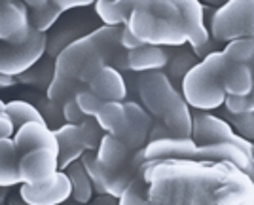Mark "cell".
<instances>
[{
  "label": "cell",
  "instance_id": "cell-1",
  "mask_svg": "<svg viewBox=\"0 0 254 205\" xmlns=\"http://www.w3.org/2000/svg\"><path fill=\"white\" fill-rule=\"evenodd\" d=\"M120 27H108L91 33L66 46L55 61V74L48 95L50 101L63 105L80 91L82 84L93 80V76L108 65V55L114 54V42H120Z\"/></svg>",
  "mask_w": 254,
  "mask_h": 205
},
{
  "label": "cell",
  "instance_id": "cell-2",
  "mask_svg": "<svg viewBox=\"0 0 254 205\" xmlns=\"http://www.w3.org/2000/svg\"><path fill=\"white\" fill-rule=\"evenodd\" d=\"M122 23L142 44L182 48L188 44L184 19L175 0H114Z\"/></svg>",
  "mask_w": 254,
  "mask_h": 205
},
{
  "label": "cell",
  "instance_id": "cell-3",
  "mask_svg": "<svg viewBox=\"0 0 254 205\" xmlns=\"http://www.w3.org/2000/svg\"><path fill=\"white\" fill-rule=\"evenodd\" d=\"M138 95L150 114L163 122L173 137H191V110L161 72H140Z\"/></svg>",
  "mask_w": 254,
  "mask_h": 205
},
{
  "label": "cell",
  "instance_id": "cell-4",
  "mask_svg": "<svg viewBox=\"0 0 254 205\" xmlns=\"http://www.w3.org/2000/svg\"><path fill=\"white\" fill-rule=\"evenodd\" d=\"M146 162L186 160V162H230L243 173H251L253 158L235 144H197L191 137H169L150 140L142 148Z\"/></svg>",
  "mask_w": 254,
  "mask_h": 205
},
{
  "label": "cell",
  "instance_id": "cell-5",
  "mask_svg": "<svg viewBox=\"0 0 254 205\" xmlns=\"http://www.w3.org/2000/svg\"><path fill=\"white\" fill-rule=\"evenodd\" d=\"M230 65L222 50L203 57L201 63L193 65L182 78V97L193 110L209 112L224 105L222 72Z\"/></svg>",
  "mask_w": 254,
  "mask_h": 205
},
{
  "label": "cell",
  "instance_id": "cell-6",
  "mask_svg": "<svg viewBox=\"0 0 254 205\" xmlns=\"http://www.w3.org/2000/svg\"><path fill=\"white\" fill-rule=\"evenodd\" d=\"M211 36L216 42H232L254 36V0H228L211 19Z\"/></svg>",
  "mask_w": 254,
  "mask_h": 205
},
{
  "label": "cell",
  "instance_id": "cell-7",
  "mask_svg": "<svg viewBox=\"0 0 254 205\" xmlns=\"http://www.w3.org/2000/svg\"><path fill=\"white\" fill-rule=\"evenodd\" d=\"M48 50V36L32 29L31 36L23 42L0 40V72L8 76H21L36 65Z\"/></svg>",
  "mask_w": 254,
  "mask_h": 205
},
{
  "label": "cell",
  "instance_id": "cell-8",
  "mask_svg": "<svg viewBox=\"0 0 254 205\" xmlns=\"http://www.w3.org/2000/svg\"><path fill=\"white\" fill-rule=\"evenodd\" d=\"M191 139L197 144H220V142L235 144L247 152L251 158H254V144L251 140L237 135L232 126L222 118L212 116L203 110L191 112Z\"/></svg>",
  "mask_w": 254,
  "mask_h": 205
},
{
  "label": "cell",
  "instance_id": "cell-9",
  "mask_svg": "<svg viewBox=\"0 0 254 205\" xmlns=\"http://www.w3.org/2000/svg\"><path fill=\"white\" fill-rule=\"evenodd\" d=\"M59 173L57 152L48 148H36L23 154L19 160V183L29 186L50 184Z\"/></svg>",
  "mask_w": 254,
  "mask_h": 205
},
{
  "label": "cell",
  "instance_id": "cell-10",
  "mask_svg": "<svg viewBox=\"0 0 254 205\" xmlns=\"http://www.w3.org/2000/svg\"><path fill=\"white\" fill-rule=\"evenodd\" d=\"M31 33L29 8L21 0H0V40L23 42Z\"/></svg>",
  "mask_w": 254,
  "mask_h": 205
},
{
  "label": "cell",
  "instance_id": "cell-11",
  "mask_svg": "<svg viewBox=\"0 0 254 205\" xmlns=\"http://www.w3.org/2000/svg\"><path fill=\"white\" fill-rule=\"evenodd\" d=\"M124 107H126V126L118 137L133 152L142 150L152 133V118L148 110L135 101H127L124 103Z\"/></svg>",
  "mask_w": 254,
  "mask_h": 205
},
{
  "label": "cell",
  "instance_id": "cell-12",
  "mask_svg": "<svg viewBox=\"0 0 254 205\" xmlns=\"http://www.w3.org/2000/svg\"><path fill=\"white\" fill-rule=\"evenodd\" d=\"M19 196L29 205H61L72 196V186L66 173L59 171L50 184H44V186L21 184Z\"/></svg>",
  "mask_w": 254,
  "mask_h": 205
},
{
  "label": "cell",
  "instance_id": "cell-13",
  "mask_svg": "<svg viewBox=\"0 0 254 205\" xmlns=\"http://www.w3.org/2000/svg\"><path fill=\"white\" fill-rule=\"evenodd\" d=\"M13 144L19 152V156L36 148H48V150L59 152L55 131L42 122H29L21 126L13 135Z\"/></svg>",
  "mask_w": 254,
  "mask_h": 205
},
{
  "label": "cell",
  "instance_id": "cell-14",
  "mask_svg": "<svg viewBox=\"0 0 254 205\" xmlns=\"http://www.w3.org/2000/svg\"><path fill=\"white\" fill-rule=\"evenodd\" d=\"M179 6L182 19H184V27H186V34H188V46L191 50L201 48L203 44L211 40V33L205 27V11L199 0H175Z\"/></svg>",
  "mask_w": 254,
  "mask_h": 205
},
{
  "label": "cell",
  "instance_id": "cell-15",
  "mask_svg": "<svg viewBox=\"0 0 254 205\" xmlns=\"http://www.w3.org/2000/svg\"><path fill=\"white\" fill-rule=\"evenodd\" d=\"M87 87L103 101H120V103H124L127 97V84L116 67H103L93 76V80L89 82Z\"/></svg>",
  "mask_w": 254,
  "mask_h": 205
},
{
  "label": "cell",
  "instance_id": "cell-16",
  "mask_svg": "<svg viewBox=\"0 0 254 205\" xmlns=\"http://www.w3.org/2000/svg\"><path fill=\"white\" fill-rule=\"evenodd\" d=\"M53 131H55L57 144H59V152H57L59 171H64L70 163H74L76 160H80L84 156L85 146L80 137V130L74 124H64Z\"/></svg>",
  "mask_w": 254,
  "mask_h": 205
},
{
  "label": "cell",
  "instance_id": "cell-17",
  "mask_svg": "<svg viewBox=\"0 0 254 205\" xmlns=\"http://www.w3.org/2000/svg\"><path fill=\"white\" fill-rule=\"evenodd\" d=\"M169 63V55L161 46L142 44L140 48L127 52V68L133 72H150L159 70Z\"/></svg>",
  "mask_w": 254,
  "mask_h": 205
},
{
  "label": "cell",
  "instance_id": "cell-18",
  "mask_svg": "<svg viewBox=\"0 0 254 205\" xmlns=\"http://www.w3.org/2000/svg\"><path fill=\"white\" fill-rule=\"evenodd\" d=\"M133 154L135 152L131 150L120 137L105 133V137H103L99 148H97V162L101 163L105 169L112 171V169H120L122 165H126Z\"/></svg>",
  "mask_w": 254,
  "mask_h": 205
},
{
  "label": "cell",
  "instance_id": "cell-19",
  "mask_svg": "<svg viewBox=\"0 0 254 205\" xmlns=\"http://www.w3.org/2000/svg\"><path fill=\"white\" fill-rule=\"evenodd\" d=\"M222 87L226 95H249L254 87L253 67L230 63L222 72Z\"/></svg>",
  "mask_w": 254,
  "mask_h": 205
},
{
  "label": "cell",
  "instance_id": "cell-20",
  "mask_svg": "<svg viewBox=\"0 0 254 205\" xmlns=\"http://www.w3.org/2000/svg\"><path fill=\"white\" fill-rule=\"evenodd\" d=\"M19 152L13 139H0V186L11 188L19 183Z\"/></svg>",
  "mask_w": 254,
  "mask_h": 205
},
{
  "label": "cell",
  "instance_id": "cell-21",
  "mask_svg": "<svg viewBox=\"0 0 254 205\" xmlns=\"http://www.w3.org/2000/svg\"><path fill=\"white\" fill-rule=\"evenodd\" d=\"M66 177L70 179V186H72V200L78 202V204H89L91 200H93V183H91V179H89V175L85 171L84 163L82 160H76L74 163H70L66 169Z\"/></svg>",
  "mask_w": 254,
  "mask_h": 205
},
{
  "label": "cell",
  "instance_id": "cell-22",
  "mask_svg": "<svg viewBox=\"0 0 254 205\" xmlns=\"http://www.w3.org/2000/svg\"><path fill=\"white\" fill-rule=\"evenodd\" d=\"M97 124L101 130L110 135H120L126 126V107L120 101H105L101 110L97 112Z\"/></svg>",
  "mask_w": 254,
  "mask_h": 205
},
{
  "label": "cell",
  "instance_id": "cell-23",
  "mask_svg": "<svg viewBox=\"0 0 254 205\" xmlns=\"http://www.w3.org/2000/svg\"><path fill=\"white\" fill-rule=\"evenodd\" d=\"M6 114H8L11 118V122H13L15 131L19 130L21 126H25V124H29V122H42V124H48L46 118H44V114L38 108L34 107V105H31V103H27V101H19V99L6 103Z\"/></svg>",
  "mask_w": 254,
  "mask_h": 205
},
{
  "label": "cell",
  "instance_id": "cell-24",
  "mask_svg": "<svg viewBox=\"0 0 254 205\" xmlns=\"http://www.w3.org/2000/svg\"><path fill=\"white\" fill-rule=\"evenodd\" d=\"M226 59L235 65H251L254 63V36L253 38H237L232 42H226L222 50Z\"/></svg>",
  "mask_w": 254,
  "mask_h": 205
},
{
  "label": "cell",
  "instance_id": "cell-25",
  "mask_svg": "<svg viewBox=\"0 0 254 205\" xmlns=\"http://www.w3.org/2000/svg\"><path fill=\"white\" fill-rule=\"evenodd\" d=\"M63 10L57 8L52 0L42 6V8H34V10H29V23L34 31L38 33H48L53 25L57 23V19L61 17Z\"/></svg>",
  "mask_w": 254,
  "mask_h": 205
},
{
  "label": "cell",
  "instance_id": "cell-26",
  "mask_svg": "<svg viewBox=\"0 0 254 205\" xmlns=\"http://www.w3.org/2000/svg\"><path fill=\"white\" fill-rule=\"evenodd\" d=\"M78 130H80V137H82V142H84L85 150L97 152L101 140L105 137V131L101 130V126L97 124V120L87 116V118L78 126Z\"/></svg>",
  "mask_w": 254,
  "mask_h": 205
},
{
  "label": "cell",
  "instance_id": "cell-27",
  "mask_svg": "<svg viewBox=\"0 0 254 205\" xmlns=\"http://www.w3.org/2000/svg\"><path fill=\"white\" fill-rule=\"evenodd\" d=\"M142 179H144V171L127 186L124 194L118 198V205H150L148 198L144 196V181Z\"/></svg>",
  "mask_w": 254,
  "mask_h": 205
},
{
  "label": "cell",
  "instance_id": "cell-28",
  "mask_svg": "<svg viewBox=\"0 0 254 205\" xmlns=\"http://www.w3.org/2000/svg\"><path fill=\"white\" fill-rule=\"evenodd\" d=\"M76 103H78V107H80V110L84 112L85 116H89V118H95L97 112L101 110V107H103V99H99L91 91V89H80L78 93L74 95Z\"/></svg>",
  "mask_w": 254,
  "mask_h": 205
},
{
  "label": "cell",
  "instance_id": "cell-29",
  "mask_svg": "<svg viewBox=\"0 0 254 205\" xmlns=\"http://www.w3.org/2000/svg\"><path fill=\"white\" fill-rule=\"evenodd\" d=\"M232 128L237 135H241L243 139L254 140V112H243V114H230Z\"/></svg>",
  "mask_w": 254,
  "mask_h": 205
},
{
  "label": "cell",
  "instance_id": "cell-30",
  "mask_svg": "<svg viewBox=\"0 0 254 205\" xmlns=\"http://www.w3.org/2000/svg\"><path fill=\"white\" fill-rule=\"evenodd\" d=\"M93 6H95V13L101 17V21L105 23V25H108V27H120V25H124L122 17L118 15L114 0H97Z\"/></svg>",
  "mask_w": 254,
  "mask_h": 205
},
{
  "label": "cell",
  "instance_id": "cell-31",
  "mask_svg": "<svg viewBox=\"0 0 254 205\" xmlns=\"http://www.w3.org/2000/svg\"><path fill=\"white\" fill-rule=\"evenodd\" d=\"M63 118L66 124H74V126H80L82 122H84L87 116H85L84 112L80 110L78 107V103H76V99H68L66 103H63Z\"/></svg>",
  "mask_w": 254,
  "mask_h": 205
},
{
  "label": "cell",
  "instance_id": "cell-32",
  "mask_svg": "<svg viewBox=\"0 0 254 205\" xmlns=\"http://www.w3.org/2000/svg\"><path fill=\"white\" fill-rule=\"evenodd\" d=\"M120 46L127 50V52H133V50H137L142 46V42L138 40L135 34L129 31V27L127 25H122V33H120Z\"/></svg>",
  "mask_w": 254,
  "mask_h": 205
},
{
  "label": "cell",
  "instance_id": "cell-33",
  "mask_svg": "<svg viewBox=\"0 0 254 205\" xmlns=\"http://www.w3.org/2000/svg\"><path fill=\"white\" fill-rule=\"evenodd\" d=\"M13 135H15L13 122L6 112H2L0 114V139H13Z\"/></svg>",
  "mask_w": 254,
  "mask_h": 205
},
{
  "label": "cell",
  "instance_id": "cell-34",
  "mask_svg": "<svg viewBox=\"0 0 254 205\" xmlns=\"http://www.w3.org/2000/svg\"><path fill=\"white\" fill-rule=\"evenodd\" d=\"M57 8H61L63 11L74 10V8H85L89 4H95L97 0H52Z\"/></svg>",
  "mask_w": 254,
  "mask_h": 205
},
{
  "label": "cell",
  "instance_id": "cell-35",
  "mask_svg": "<svg viewBox=\"0 0 254 205\" xmlns=\"http://www.w3.org/2000/svg\"><path fill=\"white\" fill-rule=\"evenodd\" d=\"M85 205H118V204H116V198H112V196L108 194H101L97 200H91L89 204Z\"/></svg>",
  "mask_w": 254,
  "mask_h": 205
},
{
  "label": "cell",
  "instance_id": "cell-36",
  "mask_svg": "<svg viewBox=\"0 0 254 205\" xmlns=\"http://www.w3.org/2000/svg\"><path fill=\"white\" fill-rule=\"evenodd\" d=\"M15 84H17V78H13V76H8V74H2V72H0V89L13 87Z\"/></svg>",
  "mask_w": 254,
  "mask_h": 205
},
{
  "label": "cell",
  "instance_id": "cell-37",
  "mask_svg": "<svg viewBox=\"0 0 254 205\" xmlns=\"http://www.w3.org/2000/svg\"><path fill=\"white\" fill-rule=\"evenodd\" d=\"M21 2L29 8V10H34V8H42V6H46L50 0H21Z\"/></svg>",
  "mask_w": 254,
  "mask_h": 205
},
{
  "label": "cell",
  "instance_id": "cell-38",
  "mask_svg": "<svg viewBox=\"0 0 254 205\" xmlns=\"http://www.w3.org/2000/svg\"><path fill=\"white\" fill-rule=\"evenodd\" d=\"M8 205H29L25 200H23L21 196H19V192H17V196H13V198H10V202H8Z\"/></svg>",
  "mask_w": 254,
  "mask_h": 205
},
{
  "label": "cell",
  "instance_id": "cell-39",
  "mask_svg": "<svg viewBox=\"0 0 254 205\" xmlns=\"http://www.w3.org/2000/svg\"><path fill=\"white\" fill-rule=\"evenodd\" d=\"M8 204V188L0 186V205H6Z\"/></svg>",
  "mask_w": 254,
  "mask_h": 205
},
{
  "label": "cell",
  "instance_id": "cell-40",
  "mask_svg": "<svg viewBox=\"0 0 254 205\" xmlns=\"http://www.w3.org/2000/svg\"><path fill=\"white\" fill-rule=\"evenodd\" d=\"M203 2H207V4H211V6H218V8H220V6H224L228 0H203Z\"/></svg>",
  "mask_w": 254,
  "mask_h": 205
},
{
  "label": "cell",
  "instance_id": "cell-41",
  "mask_svg": "<svg viewBox=\"0 0 254 205\" xmlns=\"http://www.w3.org/2000/svg\"><path fill=\"white\" fill-rule=\"evenodd\" d=\"M253 74H254V67H253ZM247 97H249V101H251V107H253V110H254V87H253V91H251Z\"/></svg>",
  "mask_w": 254,
  "mask_h": 205
},
{
  "label": "cell",
  "instance_id": "cell-42",
  "mask_svg": "<svg viewBox=\"0 0 254 205\" xmlns=\"http://www.w3.org/2000/svg\"><path fill=\"white\" fill-rule=\"evenodd\" d=\"M249 179H251L254 184V158H253V165H251V173H249Z\"/></svg>",
  "mask_w": 254,
  "mask_h": 205
},
{
  "label": "cell",
  "instance_id": "cell-43",
  "mask_svg": "<svg viewBox=\"0 0 254 205\" xmlns=\"http://www.w3.org/2000/svg\"><path fill=\"white\" fill-rule=\"evenodd\" d=\"M61 205H82V204H78V202H74L72 198H68V200H66L64 204H61Z\"/></svg>",
  "mask_w": 254,
  "mask_h": 205
},
{
  "label": "cell",
  "instance_id": "cell-44",
  "mask_svg": "<svg viewBox=\"0 0 254 205\" xmlns=\"http://www.w3.org/2000/svg\"><path fill=\"white\" fill-rule=\"evenodd\" d=\"M2 112H6V103L0 99V114H2Z\"/></svg>",
  "mask_w": 254,
  "mask_h": 205
},
{
  "label": "cell",
  "instance_id": "cell-45",
  "mask_svg": "<svg viewBox=\"0 0 254 205\" xmlns=\"http://www.w3.org/2000/svg\"><path fill=\"white\" fill-rule=\"evenodd\" d=\"M253 67H254V63H253Z\"/></svg>",
  "mask_w": 254,
  "mask_h": 205
}]
</instances>
